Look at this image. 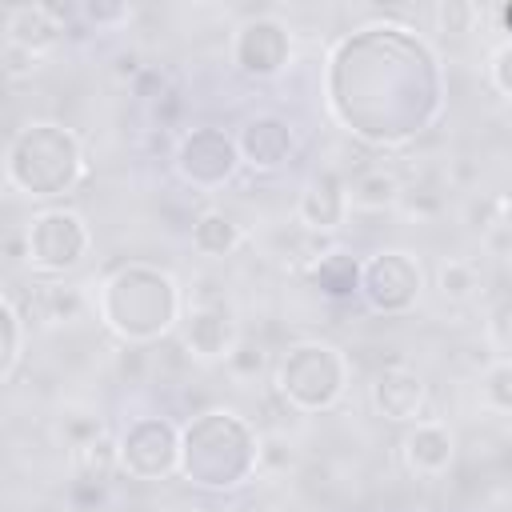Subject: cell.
<instances>
[{"label":"cell","mask_w":512,"mask_h":512,"mask_svg":"<svg viewBox=\"0 0 512 512\" xmlns=\"http://www.w3.org/2000/svg\"><path fill=\"white\" fill-rule=\"evenodd\" d=\"M96 312L108 332L124 344H148L180 320V284L148 264H124L104 276L96 292Z\"/></svg>","instance_id":"cell-1"},{"label":"cell","mask_w":512,"mask_h":512,"mask_svg":"<svg viewBox=\"0 0 512 512\" xmlns=\"http://www.w3.org/2000/svg\"><path fill=\"white\" fill-rule=\"evenodd\" d=\"M4 176L12 188H20L32 200H52L64 196L80 184L84 176V152L80 140L48 120L24 124L4 152Z\"/></svg>","instance_id":"cell-2"},{"label":"cell","mask_w":512,"mask_h":512,"mask_svg":"<svg viewBox=\"0 0 512 512\" xmlns=\"http://www.w3.org/2000/svg\"><path fill=\"white\" fill-rule=\"evenodd\" d=\"M348 388V360L324 340L292 344L276 364V392L296 412H324Z\"/></svg>","instance_id":"cell-3"},{"label":"cell","mask_w":512,"mask_h":512,"mask_svg":"<svg viewBox=\"0 0 512 512\" xmlns=\"http://www.w3.org/2000/svg\"><path fill=\"white\" fill-rule=\"evenodd\" d=\"M92 232L72 208H44L24 228V264L36 276H64L88 256Z\"/></svg>","instance_id":"cell-4"},{"label":"cell","mask_w":512,"mask_h":512,"mask_svg":"<svg viewBox=\"0 0 512 512\" xmlns=\"http://www.w3.org/2000/svg\"><path fill=\"white\" fill-rule=\"evenodd\" d=\"M420 288H424V272L412 260V252L384 248L360 264V296L368 300L372 312H388V316L408 312Z\"/></svg>","instance_id":"cell-5"},{"label":"cell","mask_w":512,"mask_h":512,"mask_svg":"<svg viewBox=\"0 0 512 512\" xmlns=\"http://www.w3.org/2000/svg\"><path fill=\"white\" fill-rule=\"evenodd\" d=\"M120 472L136 480H164L180 472V432L160 416L128 424V432L120 436Z\"/></svg>","instance_id":"cell-6"},{"label":"cell","mask_w":512,"mask_h":512,"mask_svg":"<svg viewBox=\"0 0 512 512\" xmlns=\"http://www.w3.org/2000/svg\"><path fill=\"white\" fill-rule=\"evenodd\" d=\"M236 168H240V148L220 128H192L176 148V172L192 188L212 192V188L228 184L236 176Z\"/></svg>","instance_id":"cell-7"},{"label":"cell","mask_w":512,"mask_h":512,"mask_svg":"<svg viewBox=\"0 0 512 512\" xmlns=\"http://www.w3.org/2000/svg\"><path fill=\"white\" fill-rule=\"evenodd\" d=\"M288 56H292V36L276 16H252L232 36V60L244 76L268 80V76L284 72Z\"/></svg>","instance_id":"cell-8"},{"label":"cell","mask_w":512,"mask_h":512,"mask_svg":"<svg viewBox=\"0 0 512 512\" xmlns=\"http://www.w3.org/2000/svg\"><path fill=\"white\" fill-rule=\"evenodd\" d=\"M180 336H184V348L212 364V360H228L232 348L240 344V328H236V316L228 308V300H216V296H200L184 320H180Z\"/></svg>","instance_id":"cell-9"},{"label":"cell","mask_w":512,"mask_h":512,"mask_svg":"<svg viewBox=\"0 0 512 512\" xmlns=\"http://www.w3.org/2000/svg\"><path fill=\"white\" fill-rule=\"evenodd\" d=\"M64 20H68V12L60 4H12V8H4V44L44 56L60 44Z\"/></svg>","instance_id":"cell-10"},{"label":"cell","mask_w":512,"mask_h":512,"mask_svg":"<svg viewBox=\"0 0 512 512\" xmlns=\"http://www.w3.org/2000/svg\"><path fill=\"white\" fill-rule=\"evenodd\" d=\"M348 180H340L332 168H320L316 176H308V184L300 188V204H296V216L308 232L324 236V232H336L344 220H348Z\"/></svg>","instance_id":"cell-11"},{"label":"cell","mask_w":512,"mask_h":512,"mask_svg":"<svg viewBox=\"0 0 512 512\" xmlns=\"http://www.w3.org/2000/svg\"><path fill=\"white\" fill-rule=\"evenodd\" d=\"M424 404H428V384H424L420 372H412L404 364L376 372V380H372V408H376V416H384L392 424H416Z\"/></svg>","instance_id":"cell-12"},{"label":"cell","mask_w":512,"mask_h":512,"mask_svg":"<svg viewBox=\"0 0 512 512\" xmlns=\"http://www.w3.org/2000/svg\"><path fill=\"white\" fill-rule=\"evenodd\" d=\"M400 456L408 464V472L424 476V480H436L452 468V456H456V436L448 424L440 420H416L404 440H400Z\"/></svg>","instance_id":"cell-13"},{"label":"cell","mask_w":512,"mask_h":512,"mask_svg":"<svg viewBox=\"0 0 512 512\" xmlns=\"http://www.w3.org/2000/svg\"><path fill=\"white\" fill-rule=\"evenodd\" d=\"M236 148H240V164H248L256 172H272L292 156L296 140L280 116H252V120H244Z\"/></svg>","instance_id":"cell-14"},{"label":"cell","mask_w":512,"mask_h":512,"mask_svg":"<svg viewBox=\"0 0 512 512\" xmlns=\"http://www.w3.org/2000/svg\"><path fill=\"white\" fill-rule=\"evenodd\" d=\"M400 200H404V184L388 168H364L356 180H348V208L356 212H388L400 208Z\"/></svg>","instance_id":"cell-15"},{"label":"cell","mask_w":512,"mask_h":512,"mask_svg":"<svg viewBox=\"0 0 512 512\" xmlns=\"http://www.w3.org/2000/svg\"><path fill=\"white\" fill-rule=\"evenodd\" d=\"M240 240H244L240 224L220 208H204L192 220V248L200 256H232L240 248Z\"/></svg>","instance_id":"cell-16"},{"label":"cell","mask_w":512,"mask_h":512,"mask_svg":"<svg viewBox=\"0 0 512 512\" xmlns=\"http://www.w3.org/2000/svg\"><path fill=\"white\" fill-rule=\"evenodd\" d=\"M84 308H88V300H84V292L72 288V284L44 280V284H36V292H32V312L40 316V324H72V320H80Z\"/></svg>","instance_id":"cell-17"},{"label":"cell","mask_w":512,"mask_h":512,"mask_svg":"<svg viewBox=\"0 0 512 512\" xmlns=\"http://www.w3.org/2000/svg\"><path fill=\"white\" fill-rule=\"evenodd\" d=\"M312 280L328 296H352V292H360V264L352 256H344V252H324L312 264Z\"/></svg>","instance_id":"cell-18"},{"label":"cell","mask_w":512,"mask_h":512,"mask_svg":"<svg viewBox=\"0 0 512 512\" xmlns=\"http://www.w3.org/2000/svg\"><path fill=\"white\" fill-rule=\"evenodd\" d=\"M0 328H4V344H0V376L12 380L16 364H20V352H24V312L16 304L12 292H4L0 300Z\"/></svg>","instance_id":"cell-19"},{"label":"cell","mask_w":512,"mask_h":512,"mask_svg":"<svg viewBox=\"0 0 512 512\" xmlns=\"http://www.w3.org/2000/svg\"><path fill=\"white\" fill-rule=\"evenodd\" d=\"M476 288H480V272H476L472 260H460V256H456V260H444V264L436 268V292H440L448 304L472 300Z\"/></svg>","instance_id":"cell-20"},{"label":"cell","mask_w":512,"mask_h":512,"mask_svg":"<svg viewBox=\"0 0 512 512\" xmlns=\"http://www.w3.org/2000/svg\"><path fill=\"white\" fill-rule=\"evenodd\" d=\"M76 460H80V468H84V480L108 484V480L120 472V440L100 436V440H92L84 452H76Z\"/></svg>","instance_id":"cell-21"},{"label":"cell","mask_w":512,"mask_h":512,"mask_svg":"<svg viewBox=\"0 0 512 512\" xmlns=\"http://www.w3.org/2000/svg\"><path fill=\"white\" fill-rule=\"evenodd\" d=\"M480 396H484V404H488L492 412L512 416V360H508V356H500V360H492V364L484 368V376H480Z\"/></svg>","instance_id":"cell-22"},{"label":"cell","mask_w":512,"mask_h":512,"mask_svg":"<svg viewBox=\"0 0 512 512\" xmlns=\"http://www.w3.org/2000/svg\"><path fill=\"white\" fill-rule=\"evenodd\" d=\"M60 436H64V444L72 452H84L92 440L104 436V428H100V420L92 412H64L60 416Z\"/></svg>","instance_id":"cell-23"},{"label":"cell","mask_w":512,"mask_h":512,"mask_svg":"<svg viewBox=\"0 0 512 512\" xmlns=\"http://www.w3.org/2000/svg\"><path fill=\"white\" fill-rule=\"evenodd\" d=\"M224 364H228V372H232L236 380H256V376L264 372V348L252 344V340H240Z\"/></svg>","instance_id":"cell-24"},{"label":"cell","mask_w":512,"mask_h":512,"mask_svg":"<svg viewBox=\"0 0 512 512\" xmlns=\"http://www.w3.org/2000/svg\"><path fill=\"white\" fill-rule=\"evenodd\" d=\"M80 16L96 28H116V24H128L132 20V8L128 4H100V0H84L80 4Z\"/></svg>","instance_id":"cell-25"},{"label":"cell","mask_w":512,"mask_h":512,"mask_svg":"<svg viewBox=\"0 0 512 512\" xmlns=\"http://www.w3.org/2000/svg\"><path fill=\"white\" fill-rule=\"evenodd\" d=\"M440 32H468L472 20H476V4H460V0H448V4H436L432 8Z\"/></svg>","instance_id":"cell-26"},{"label":"cell","mask_w":512,"mask_h":512,"mask_svg":"<svg viewBox=\"0 0 512 512\" xmlns=\"http://www.w3.org/2000/svg\"><path fill=\"white\" fill-rule=\"evenodd\" d=\"M488 80H492V88H496L504 100H512V40H504V44L488 56Z\"/></svg>","instance_id":"cell-27"},{"label":"cell","mask_w":512,"mask_h":512,"mask_svg":"<svg viewBox=\"0 0 512 512\" xmlns=\"http://www.w3.org/2000/svg\"><path fill=\"white\" fill-rule=\"evenodd\" d=\"M488 340L512 360V296L508 300H500L496 308H492V320H488Z\"/></svg>","instance_id":"cell-28"},{"label":"cell","mask_w":512,"mask_h":512,"mask_svg":"<svg viewBox=\"0 0 512 512\" xmlns=\"http://www.w3.org/2000/svg\"><path fill=\"white\" fill-rule=\"evenodd\" d=\"M36 60L40 56H32V52H24V48H16V44H4L0 48V64H4V76L16 84V80H28L32 72H36Z\"/></svg>","instance_id":"cell-29"},{"label":"cell","mask_w":512,"mask_h":512,"mask_svg":"<svg viewBox=\"0 0 512 512\" xmlns=\"http://www.w3.org/2000/svg\"><path fill=\"white\" fill-rule=\"evenodd\" d=\"M292 464V448L280 440V436H264L260 440V456H256V468H272V472H284Z\"/></svg>","instance_id":"cell-30"},{"label":"cell","mask_w":512,"mask_h":512,"mask_svg":"<svg viewBox=\"0 0 512 512\" xmlns=\"http://www.w3.org/2000/svg\"><path fill=\"white\" fill-rule=\"evenodd\" d=\"M496 208H500V200H492V196H476V200H468V228H476V232H492L500 220H496Z\"/></svg>","instance_id":"cell-31"},{"label":"cell","mask_w":512,"mask_h":512,"mask_svg":"<svg viewBox=\"0 0 512 512\" xmlns=\"http://www.w3.org/2000/svg\"><path fill=\"white\" fill-rule=\"evenodd\" d=\"M144 364H148V352H144L140 344H124V352H120V360H116V372H120L128 384H136V380L144 376Z\"/></svg>","instance_id":"cell-32"},{"label":"cell","mask_w":512,"mask_h":512,"mask_svg":"<svg viewBox=\"0 0 512 512\" xmlns=\"http://www.w3.org/2000/svg\"><path fill=\"white\" fill-rule=\"evenodd\" d=\"M400 208L408 212V216H436L440 212V200L428 192V188H412V192H404V200H400Z\"/></svg>","instance_id":"cell-33"},{"label":"cell","mask_w":512,"mask_h":512,"mask_svg":"<svg viewBox=\"0 0 512 512\" xmlns=\"http://www.w3.org/2000/svg\"><path fill=\"white\" fill-rule=\"evenodd\" d=\"M116 76H144V68H140V60H136V52H120L116 56Z\"/></svg>","instance_id":"cell-34"}]
</instances>
